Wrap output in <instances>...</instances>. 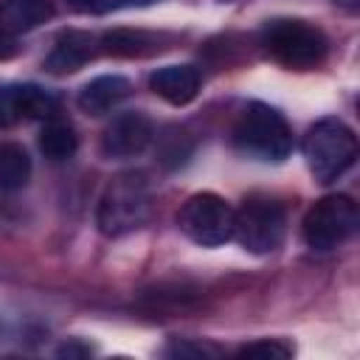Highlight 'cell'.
Instances as JSON below:
<instances>
[{"label": "cell", "mask_w": 360, "mask_h": 360, "mask_svg": "<svg viewBox=\"0 0 360 360\" xmlns=\"http://www.w3.org/2000/svg\"><path fill=\"white\" fill-rule=\"evenodd\" d=\"M149 217H152V183L143 172H124L104 186L96 211V222L104 236H127L143 228Z\"/></svg>", "instance_id": "6da1fadb"}, {"label": "cell", "mask_w": 360, "mask_h": 360, "mask_svg": "<svg viewBox=\"0 0 360 360\" xmlns=\"http://www.w3.org/2000/svg\"><path fill=\"white\" fill-rule=\"evenodd\" d=\"M233 143L250 158L284 160L292 152V132L276 107L250 101L233 124Z\"/></svg>", "instance_id": "7a4b0ae2"}, {"label": "cell", "mask_w": 360, "mask_h": 360, "mask_svg": "<svg viewBox=\"0 0 360 360\" xmlns=\"http://www.w3.org/2000/svg\"><path fill=\"white\" fill-rule=\"evenodd\" d=\"M304 158L318 183H332L352 169L357 158V138L343 121L321 118L304 138Z\"/></svg>", "instance_id": "3957f363"}, {"label": "cell", "mask_w": 360, "mask_h": 360, "mask_svg": "<svg viewBox=\"0 0 360 360\" xmlns=\"http://www.w3.org/2000/svg\"><path fill=\"white\" fill-rule=\"evenodd\" d=\"M264 51L290 70H312L326 59L329 42L321 28L304 20H273L262 31Z\"/></svg>", "instance_id": "277c9868"}, {"label": "cell", "mask_w": 360, "mask_h": 360, "mask_svg": "<svg viewBox=\"0 0 360 360\" xmlns=\"http://www.w3.org/2000/svg\"><path fill=\"white\" fill-rule=\"evenodd\" d=\"M357 228V205L346 194H326L321 197L301 222L304 242L312 250H335L340 248Z\"/></svg>", "instance_id": "5b68a950"}, {"label": "cell", "mask_w": 360, "mask_h": 360, "mask_svg": "<svg viewBox=\"0 0 360 360\" xmlns=\"http://www.w3.org/2000/svg\"><path fill=\"white\" fill-rule=\"evenodd\" d=\"M287 233V214L270 197H248L233 211V236L250 253H273Z\"/></svg>", "instance_id": "8992f818"}, {"label": "cell", "mask_w": 360, "mask_h": 360, "mask_svg": "<svg viewBox=\"0 0 360 360\" xmlns=\"http://www.w3.org/2000/svg\"><path fill=\"white\" fill-rule=\"evenodd\" d=\"M177 225L191 242L217 248L233 239V208L219 194L200 191L183 202V208L177 211Z\"/></svg>", "instance_id": "52a82bcc"}, {"label": "cell", "mask_w": 360, "mask_h": 360, "mask_svg": "<svg viewBox=\"0 0 360 360\" xmlns=\"http://www.w3.org/2000/svg\"><path fill=\"white\" fill-rule=\"evenodd\" d=\"M56 98L37 84L0 87V127H14L22 118H53Z\"/></svg>", "instance_id": "ba28073f"}, {"label": "cell", "mask_w": 360, "mask_h": 360, "mask_svg": "<svg viewBox=\"0 0 360 360\" xmlns=\"http://www.w3.org/2000/svg\"><path fill=\"white\" fill-rule=\"evenodd\" d=\"M149 141L152 121L143 112H121L107 124L101 135V152L107 158H135L149 146Z\"/></svg>", "instance_id": "9c48e42d"}, {"label": "cell", "mask_w": 360, "mask_h": 360, "mask_svg": "<svg viewBox=\"0 0 360 360\" xmlns=\"http://www.w3.org/2000/svg\"><path fill=\"white\" fill-rule=\"evenodd\" d=\"M51 0H3L0 3V45H11L20 34L51 20Z\"/></svg>", "instance_id": "30bf717a"}, {"label": "cell", "mask_w": 360, "mask_h": 360, "mask_svg": "<svg viewBox=\"0 0 360 360\" xmlns=\"http://www.w3.org/2000/svg\"><path fill=\"white\" fill-rule=\"evenodd\" d=\"M98 39L87 31H62L45 59V68L51 73H73L84 68L98 53Z\"/></svg>", "instance_id": "8fae6325"}, {"label": "cell", "mask_w": 360, "mask_h": 360, "mask_svg": "<svg viewBox=\"0 0 360 360\" xmlns=\"http://www.w3.org/2000/svg\"><path fill=\"white\" fill-rule=\"evenodd\" d=\"M149 87L163 101L183 107L200 93V73L191 65H166L149 76Z\"/></svg>", "instance_id": "7c38bea8"}, {"label": "cell", "mask_w": 360, "mask_h": 360, "mask_svg": "<svg viewBox=\"0 0 360 360\" xmlns=\"http://www.w3.org/2000/svg\"><path fill=\"white\" fill-rule=\"evenodd\" d=\"M132 93V82L124 76H98L93 82H87L79 90V107L90 115H101L107 110H112L115 104H121L127 96Z\"/></svg>", "instance_id": "4fadbf2b"}, {"label": "cell", "mask_w": 360, "mask_h": 360, "mask_svg": "<svg viewBox=\"0 0 360 360\" xmlns=\"http://www.w3.org/2000/svg\"><path fill=\"white\" fill-rule=\"evenodd\" d=\"M76 146H79V138L68 121H62L56 115L45 118V127L39 132V149L48 160H68V158H73Z\"/></svg>", "instance_id": "5bb4252c"}, {"label": "cell", "mask_w": 360, "mask_h": 360, "mask_svg": "<svg viewBox=\"0 0 360 360\" xmlns=\"http://www.w3.org/2000/svg\"><path fill=\"white\" fill-rule=\"evenodd\" d=\"M31 177V158L17 143L0 146V188L3 191H20Z\"/></svg>", "instance_id": "9a60e30c"}, {"label": "cell", "mask_w": 360, "mask_h": 360, "mask_svg": "<svg viewBox=\"0 0 360 360\" xmlns=\"http://www.w3.org/2000/svg\"><path fill=\"white\" fill-rule=\"evenodd\" d=\"M98 45L107 51V53H115V56H141V53H149L155 51V37L143 34V31H110L98 39Z\"/></svg>", "instance_id": "2e32d148"}, {"label": "cell", "mask_w": 360, "mask_h": 360, "mask_svg": "<svg viewBox=\"0 0 360 360\" xmlns=\"http://www.w3.org/2000/svg\"><path fill=\"white\" fill-rule=\"evenodd\" d=\"M290 354H292V346L281 340H256L239 349V357H290Z\"/></svg>", "instance_id": "e0dca14e"}, {"label": "cell", "mask_w": 360, "mask_h": 360, "mask_svg": "<svg viewBox=\"0 0 360 360\" xmlns=\"http://www.w3.org/2000/svg\"><path fill=\"white\" fill-rule=\"evenodd\" d=\"M169 354H191V357H205V354H217V349L205 346V343H177L174 349H169Z\"/></svg>", "instance_id": "ac0fdd59"}, {"label": "cell", "mask_w": 360, "mask_h": 360, "mask_svg": "<svg viewBox=\"0 0 360 360\" xmlns=\"http://www.w3.org/2000/svg\"><path fill=\"white\" fill-rule=\"evenodd\" d=\"M68 6L70 8H76V11H107V3L104 0H68Z\"/></svg>", "instance_id": "d6986e66"}, {"label": "cell", "mask_w": 360, "mask_h": 360, "mask_svg": "<svg viewBox=\"0 0 360 360\" xmlns=\"http://www.w3.org/2000/svg\"><path fill=\"white\" fill-rule=\"evenodd\" d=\"M107 8H124V6H146V3H155V0H104Z\"/></svg>", "instance_id": "ffe728a7"}, {"label": "cell", "mask_w": 360, "mask_h": 360, "mask_svg": "<svg viewBox=\"0 0 360 360\" xmlns=\"http://www.w3.org/2000/svg\"><path fill=\"white\" fill-rule=\"evenodd\" d=\"M59 354H90V349L87 346H82V349L79 346H62Z\"/></svg>", "instance_id": "44dd1931"}, {"label": "cell", "mask_w": 360, "mask_h": 360, "mask_svg": "<svg viewBox=\"0 0 360 360\" xmlns=\"http://www.w3.org/2000/svg\"><path fill=\"white\" fill-rule=\"evenodd\" d=\"M346 8H357V0H340Z\"/></svg>", "instance_id": "7402d4cb"}, {"label": "cell", "mask_w": 360, "mask_h": 360, "mask_svg": "<svg viewBox=\"0 0 360 360\" xmlns=\"http://www.w3.org/2000/svg\"><path fill=\"white\" fill-rule=\"evenodd\" d=\"M225 3H228V0H225Z\"/></svg>", "instance_id": "603a6c76"}]
</instances>
